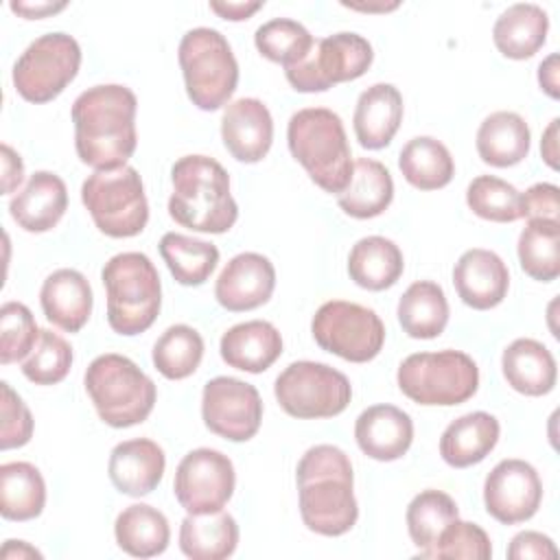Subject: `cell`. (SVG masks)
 I'll return each mask as SVG.
<instances>
[{
  "instance_id": "4fadbf2b",
  "label": "cell",
  "mask_w": 560,
  "mask_h": 560,
  "mask_svg": "<svg viewBox=\"0 0 560 560\" xmlns=\"http://www.w3.org/2000/svg\"><path fill=\"white\" fill-rule=\"evenodd\" d=\"M374 52L365 37L359 33H335L315 42L311 55L284 68L287 81L298 92H326L335 83L354 81L368 72Z\"/></svg>"
},
{
  "instance_id": "7402d4cb",
  "label": "cell",
  "mask_w": 560,
  "mask_h": 560,
  "mask_svg": "<svg viewBox=\"0 0 560 560\" xmlns=\"http://www.w3.org/2000/svg\"><path fill=\"white\" fill-rule=\"evenodd\" d=\"M68 208V188L50 171H35L26 186L11 199L9 212L26 232L52 230Z\"/></svg>"
},
{
  "instance_id": "cb8c5ba5",
  "label": "cell",
  "mask_w": 560,
  "mask_h": 560,
  "mask_svg": "<svg viewBox=\"0 0 560 560\" xmlns=\"http://www.w3.org/2000/svg\"><path fill=\"white\" fill-rule=\"evenodd\" d=\"M221 359L241 372L260 374L282 354L278 328L265 319H252L232 326L221 337Z\"/></svg>"
},
{
  "instance_id": "681fc988",
  "label": "cell",
  "mask_w": 560,
  "mask_h": 560,
  "mask_svg": "<svg viewBox=\"0 0 560 560\" xmlns=\"http://www.w3.org/2000/svg\"><path fill=\"white\" fill-rule=\"evenodd\" d=\"M24 179L22 158L9 147L2 144V192H13Z\"/></svg>"
},
{
  "instance_id": "ee69618b",
  "label": "cell",
  "mask_w": 560,
  "mask_h": 560,
  "mask_svg": "<svg viewBox=\"0 0 560 560\" xmlns=\"http://www.w3.org/2000/svg\"><path fill=\"white\" fill-rule=\"evenodd\" d=\"M39 339L33 313L22 302H7L0 308V363L24 361Z\"/></svg>"
},
{
  "instance_id": "ba28073f",
  "label": "cell",
  "mask_w": 560,
  "mask_h": 560,
  "mask_svg": "<svg viewBox=\"0 0 560 560\" xmlns=\"http://www.w3.org/2000/svg\"><path fill=\"white\" fill-rule=\"evenodd\" d=\"M400 392L418 405H462L479 387L477 363L459 350L409 354L396 374Z\"/></svg>"
},
{
  "instance_id": "d590c367",
  "label": "cell",
  "mask_w": 560,
  "mask_h": 560,
  "mask_svg": "<svg viewBox=\"0 0 560 560\" xmlns=\"http://www.w3.org/2000/svg\"><path fill=\"white\" fill-rule=\"evenodd\" d=\"M398 166L402 177L418 190L444 188L455 175V162L448 149L431 136L411 138L400 149Z\"/></svg>"
},
{
  "instance_id": "52a82bcc",
  "label": "cell",
  "mask_w": 560,
  "mask_h": 560,
  "mask_svg": "<svg viewBox=\"0 0 560 560\" xmlns=\"http://www.w3.org/2000/svg\"><path fill=\"white\" fill-rule=\"evenodd\" d=\"M186 94L203 112L223 107L236 90L238 63L228 39L208 26L188 31L177 48Z\"/></svg>"
},
{
  "instance_id": "f546056e",
  "label": "cell",
  "mask_w": 560,
  "mask_h": 560,
  "mask_svg": "<svg viewBox=\"0 0 560 560\" xmlns=\"http://www.w3.org/2000/svg\"><path fill=\"white\" fill-rule=\"evenodd\" d=\"M394 199V182L389 171L370 158H359L343 192L337 195L339 208L354 219H372L383 214Z\"/></svg>"
},
{
  "instance_id": "11a10c76",
  "label": "cell",
  "mask_w": 560,
  "mask_h": 560,
  "mask_svg": "<svg viewBox=\"0 0 560 560\" xmlns=\"http://www.w3.org/2000/svg\"><path fill=\"white\" fill-rule=\"evenodd\" d=\"M0 556L4 560H13V558H18V560H22V558H42V553L35 547H31L28 542H24V540H7L2 551H0Z\"/></svg>"
},
{
  "instance_id": "60d3db41",
  "label": "cell",
  "mask_w": 560,
  "mask_h": 560,
  "mask_svg": "<svg viewBox=\"0 0 560 560\" xmlns=\"http://www.w3.org/2000/svg\"><path fill=\"white\" fill-rule=\"evenodd\" d=\"M254 44L265 59L291 68L311 55L315 39L300 22L273 18L256 28Z\"/></svg>"
},
{
  "instance_id": "484cf974",
  "label": "cell",
  "mask_w": 560,
  "mask_h": 560,
  "mask_svg": "<svg viewBox=\"0 0 560 560\" xmlns=\"http://www.w3.org/2000/svg\"><path fill=\"white\" fill-rule=\"evenodd\" d=\"M501 368L508 385L525 396H545L558 378L556 359L547 346L536 339H514L501 357Z\"/></svg>"
},
{
  "instance_id": "f35d334b",
  "label": "cell",
  "mask_w": 560,
  "mask_h": 560,
  "mask_svg": "<svg viewBox=\"0 0 560 560\" xmlns=\"http://www.w3.org/2000/svg\"><path fill=\"white\" fill-rule=\"evenodd\" d=\"M203 359V339L201 335L186 326L175 324L166 328L153 346V365L155 370L171 381H182L190 376Z\"/></svg>"
},
{
  "instance_id": "4316f807",
  "label": "cell",
  "mask_w": 560,
  "mask_h": 560,
  "mask_svg": "<svg viewBox=\"0 0 560 560\" xmlns=\"http://www.w3.org/2000/svg\"><path fill=\"white\" fill-rule=\"evenodd\" d=\"M499 420L486 411H472L453 420L440 438V455L453 468L483 462L499 442Z\"/></svg>"
},
{
  "instance_id": "30bf717a",
  "label": "cell",
  "mask_w": 560,
  "mask_h": 560,
  "mask_svg": "<svg viewBox=\"0 0 560 560\" xmlns=\"http://www.w3.org/2000/svg\"><path fill=\"white\" fill-rule=\"evenodd\" d=\"M273 394L289 416L313 420L339 416L352 398V387L346 374L326 363L295 361L278 374Z\"/></svg>"
},
{
  "instance_id": "4dcf8cb0",
  "label": "cell",
  "mask_w": 560,
  "mask_h": 560,
  "mask_svg": "<svg viewBox=\"0 0 560 560\" xmlns=\"http://www.w3.org/2000/svg\"><path fill=\"white\" fill-rule=\"evenodd\" d=\"M405 260L400 247L385 236L357 241L348 256V273L361 289L385 291L402 276Z\"/></svg>"
},
{
  "instance_id": "8992f818",
  "label": "cell",
  "mask_w": 560,
  "mask_h": 560,
  "mask_svg": "<svg viewBox=\"0 0 560 560\" xmlns=\"http://www.w3.org/2000/svg\"><path fill=\"white\" fill-rule=\"evenodd\" d=\"M83 383L98 418L114 429L133 427L153 411L155 383L122 354L96 357L88 365Z\"/></svg>"
},
{
  "instance_id": "836d02e7",
  "label": "cell",
  "mask_w": 560,
  "mask_h": 560,
  "mask_svg": "<svg viewBox=\"0 0 560 560\" xmlns=\"http://www.w3.org/2000/svg\"><path fill=\"white\" fill-rule=\"evenodd\" d=\"M398 322L413 339H433L444 332L448 322V302L440 284L418 280L407 287L398 300Z\"/></svg>"
},
{
  "instance_id": "b9f144b4",
  "label": "cell",
  "mask_w": 560,
  "mask_h": 560,
  "mask_svg": "<svg viewBox=\"0 0 560 560\" xmlns=\"http://www.w3.org/2000/svg\"><path fill=\"white\" fill-rule=\"evenodd\" d=\"M468 208L494 223H512L521 219V192L501 177L479 175L466 188Z\"/></svg>"
},
{
  "instance_id": "816d5d0a",
  "label": "cell",
  "mask_w": 560,
  "mask_h": 560,
  "mask_svg": "<svg viewBox=\"0 0 560 560\" xmlns=\"http://www.w3.org/2000/svg\"><path fill=\"white\" fill-rule=\"evenodd\" d=\"M558 74H560V68H558V55L551 52L540 66H538V83H540V90H545L551 98H558L560 96V83H558Z\"/></svg>"
},
{
  "instance_id": "6da1fadb",
  "label": "cell",
  "mask_w": 560,
  "mask_h": 560,
  "mask_svg": "<svg viewBox=\"0 0 560 560\" xmlns=\"http://www.w3.org/2000/svg\"><path fill=\"white\" fill-rule=\"evenodd\" d=\"M138 98L127 85L88 88L72 103L74 149L83 164L96 171L125 166L133 155Z\"/></svg>"
},
{
  "instance_id": "7dc6e473",
  "label": "cell",
  "mask_w": 560,
  "mask_h": 560,
  "mask_svg": "<svg viewBox=\"0 0 560 560\" xmlns=\"http://www.w3.org/2000/svg\"><path fill=\"white\" fill-rule=\"evenodd\" d=\"M558 186L556 184H534L521 195V217L529 219H547V221H558Z\"/></svg>"
},
{
  "instance_id": "7bdbcfd3",
  "label": "cell",
  "mask_w": 560,
  "mask_h": 560,
  "mask_svg": "<svg viewBox=\"0 0 560 560\" xmlns=\"http://www.w3.org/2000/svg\"><path fill=\"white\" fill-rule=\"evenodd\" d=\"M72 365V348L52 330H39L31 354L22 361L24 376L35 385H55L63 381Z\"/></svg>"
},
{
  "instance_id": "7c38bea8",
  "label": "cell",
  "mask_w": 560,
  "mask_h": 560,
  "mask_svg": "<svg viewBox=\"0 0 560 560\" xmlns=\"http://www.w3.org/2000/svg\"><path fill=\"white\" fill-rule=\"evenodd\" d=\"M315 343L352 363L372 361L385 343L381 317L361 304L346 300L324 302L311 322Z\"/></svg>"
},
{
  "instance_id": "5bb4252c",
  "label": "cell",
  "mask_w": 560,
  "mask_h": 560,
  "mask_svg": "<svg viewBox=\"0 0 560 560\" xmlns=\"http://www.w3.org/2000/svg\"><path fill=\"white\" fill-rule=\"evenodd\" d=\"M234 466L228 455L214 448H195L177 464L173 492L188 514L223 510L234 494Z\"/></svg>"
},
{
  "instance_id": "8d00e7d4",
  "label": "cell",
  "mask_w": 560,
  "mask_h": 560,
  "mask_svg": "<svg viewBox=\"0 0 560 560\" xmlns=\"http://www.w3.org/2000/svg\"><path fill=\"white\" fill-rule=\"evenodd\" d=\"M160 254L171 276L186 287L203 284L219 262V249L212 243L166 232L160 241Z\"/></svg>"
},
{
  "instance_id": "d6986e66",
  "label": "cell",
  "mask_w": 560,
  "mask_h": 560,
  "mask_svg": "<svg viewBox=\"0 0 560 560\" xmlns=\"http://www.w3.org/2000/svg\"><path fill=\"white\" fill-rule=\"evenodd\" d=\"M453 284L462 302L477 311L494 308L510 287V271L501 256L490 249H468L453 267Z\"/></svg>"
},
{
  "instance_id": "5b68a950",
  "label": "cell",
  "mask_w": 560,
  "mask_h": 560,
  "mask_svg": "<svg viewBox=\"0 0 560 560\" xmlns=\"http://www.w3.org/2000/svg\"><path fill=\"white\" fill-rule=\"evenodd\" d=\"M107 293V322L118 335H140L162 306V282L151 258L140 252L112 256L101 271Z\"/></svg>"
},
{
  "instance_id": "f1b7e54d",
  "label": "cell",
  "mask_w": 560,
  "mask_h": 560,
  "mask_svg": "<svg viewBox=\"0 0 560 560\" xmlns=\"http://www.w3.org/2000/svg\"><path fill=\"white\" fill-rule=\"evenodd\" d=\"M529 127L516 112H494L477 129L479 158L497 168L523 162L529 153Z\"/></svg>"
},
{
  "instance_id": "9c48e42d",
  "label": "cell",
  "mask_w": 560,
  "mask_h": 560,
  "mask_svg": "<svg viewBox=\"0 0 560 560\" xmlns=\"http://www.w3.org/2000/svg\"><path fill=\"white\" fill-rule=\"evenodd\" d=\"M81 201L94 225L112 238H129L144 230L149 203L133 166L94 171L81 186Z\"/></svg>"
},
{
  "instance_id": "f6af8a7d",
  "label": "cell",
  "mask_w": 560,
  "mask_h": 560,
  "mask_svg": "<svg viewBox=\"0 0 560 560\" xmlns=\"http://www.w3.org/2000/svg\"><path fill=\"white\" fill-rule=\"evenodd\" d=\"M492 556V545L488 534L468 521H451L438 536L435 545L424 553V558H468L488 560Z\"/></svg>"
},
{
  "instance_id": "9f6ffc18",
  "label": "cell",
  "mask_w": 560,
  "mask_h": 560,
  "mask_svg": "<svg viewBox=\"0 0 560 560\" xmlns=\"http://www.w3.org/2000/svg\"><path fill=\"white\" fill-rule=\"evenodd\" d=\"M343 7L348 9H357V11H389V9H396L398 2H392V4H346Z\"/></svg>"
},
{
  "instance_id": "9a60e30c",
  "label": "cell",
  "mask_w": 560,
  "mask_h": 560,
  "mask_svg": "<svg viewBox=\"0 0 560 560\" xmlns=\"http://www.w3.org/2000/svg\"><path fill=\"white\" fill-rule=\"evenodd\" d=\"M201 418L203 424L219 438L230 442H247L260 429V394L254 385L241 378L217 376L203 385Z\"/></svg>"
},
{
  "instance_id": "44dd1931",
  "label": "cell",
  "mask_w": 560,
  "mask_h": 560,
  "mask_svg": "<svg viewBox=\"0 0 560 560\" xmlns=\"http://www.w3.org/2000/svg\"><path fill=\"white\" fill-rule=\"evenodd\" d=\"M164 451L149 438H133L112 448L107 472L114 488L129 497H144L164 477Z\"/></svg>"
},
{
  "instance_id": "74e56055",
  "label": "cell",
  "mask_w": 560,
  "mask_h": 560,
  "mask_svg": "<svg viewBox=\"0 0 560 560\" xmlns=\"http://www.w3.org/2000/svg\"><path fill=\"white\" fill-rule=\"evenodd\" d=\"M521 269L540 282L560 276V223L547 219H529L518 236Z\"/></svg>"
},
{
  "instance_id": "3957f363",
  "label": "cell",
  "mask_w": 560,
  "mask_h": 560,
  "mask_svg": "<svg viewBox=\"0 0 560 560\" xmlns=\"http://www.w3.org/2000/svg\"><path fill=\"white\" fill-rule=\"evenodd\" d=\"M168 214L182 228L203 234L228 232L238 217L228 171L208 155H184L171 168Z\"/></svg>"
},
{
  "instance_id": "277c9868",
  "label": "cell",
  "mask_w": 560,
  "mask_h": 560,
  "mask_svg": "<svg viewBox=\"0 0 560 560\" xmlns=\"http://www.w3.org/2000/svg\"><path fill=\"white\" fill-rule=\"evenodd\" d=\"M291 155L326 192L339 195L352 177V155L341 118L326 107H306L287 127Z\"/></svg>"
},
{
  "instance_id": "83f0119b",
  "label": "cell",
  "mask_w": 560,
  "mask_h": 560,
  "mask_svg": "<svg viewBox=\"0 0 560 560\" xmlns=\"http://www.w3.org/2000/svg\"><path fill=\"white\" fill-rule=\"evenodd\" d=\"M549 31V18L538 4L518 2L508 7L492 26V39L499 52L508 59H529L534 57Z\"/></svg>"
},
{
  "instance_id": "bcb514c9",
  "label": "cell",
  "mask_w": 560,
  "mask_h": 560,
  "mask_svg": "<svg viewBox=\"0 0 560 560\" xmlns=\"http://www.w3.org/2000/svg\"><path fill=\"white\" fill-rule=\"evenodd\" d=\"M2 400H0V418H2V429H0V448H20L28 444L33 435V416L24 400L11 389L9 383H0Z\"/></svg>"
},
{
  "instance_id": "ab89813d",
  "label": "cell",
  "mask_w": 560,
  "mask_h": 560,
  "mask_svg": "<svg viewBox=\"0 0 560 560\" xmlns=\"http://www.w3.org/2000/svg\"><path fill=\"white\" fill-rule=\"evenodd\" d=\"M457 516V503L442 490L429 488L411 499L407 508V529L422 558L435 545L440 532Z\"/></svg>"
},
{
  "instance_id": "e575fe53",
  "label": "cell",
  "mask_w": 560,
  "mask_h": 560,
  "mask_svg": "<svg viewBox=\"0 0 560 560\" xmlns=\"http://www.w3.org/2000/svg\"><path fill=\"white\" fill-rule=\"evenodd\" d=\"M46 483L42 472L28 462L0 466V514L7 521H31L42 514Z\"/></svg>"
},
{
  "instance_id": "d6a6232c",
  "label": "cell",
  "mask_w": 560,
  "mask_h": 560,
  "mask_svg": "<svg viewBox=\"0 0 560 560\" xmlns=\"http://www.w3.org/2000/svg\"><path fill=\"white\" fill-rule=\"evenodd\" d=\"M114 536L118 547L129 556L153 558L168 547L171 527L160 510L147 503H133L116 516Z\"/></svg>"
},
{
  "instance_id": "7a4b0ae2",
  "label": "cell",
  "mask_w": 560,
  "mask_h": 560,
  "mask_svg": "<svg viewBox=\"0 0 560 560\" xmlns=\"http://www.w3.org/2000/svg\"><path fill=\"white\" fill-rule=\"evenodd\" d=\"M298 494L304 525L319 536H341L359 518V505L352 492V464L348 455L332 444L308 448L298 464Z\"/></svg>"
},
{
  "instance_id": "e0dca14e",
  "label": "cell",
  "mask_w": 560,
  "mask_h": 560,
  "mask_svg": "<svg viewBox=\"0 0 560 560\" xmlns=\"http://www.w3.org/2000/svg\"><path fill=\"white\" fill-rule=\"evenodd\" d=\"M273 287L276 269L271 260L256 252H243L221 269L214 284V298L223 308L243 313L262 306L271 298Z\"/></svg>"
},
{
  "instance_id": "8fae6325",
  "label": "cell",
  "mask_w": 560,
  "mask_h": 560,
  "mask_svg": "<svg viewBox=\"0 0 560 560\" xmlns=\"http://www.w3.org/2000/svg\"><path fill=\"white\" fill-rule=\"evenodd\" d=\"M81 48L68 33H46L31 42L13 66V85L28 103L57 98L77 77Z\"/></svg>"
},
{
  "instance_id": "603a6c76",
  "label": "cell",
  "mask_w": 560,
  "mask_h": 560,
  "mask_svg": "<svg viewBox=\"0 0 560 560\" xmlns=\"http://www.w3.org/2000/svg\"><path fill=\"white\" fill-rule=\"evenodd\" d=\"M92 302V287L77 269L52 271L39 291V304L46 319L66 332H77L88 324Z\"/></svg>"
},
{
  "instance_id": "db71d44e",
  "label": "cell",
  "mask_w": 560,
  "mask_h": 560,
  "mask_svg": "<svg viewBox=\"0 0 560 560\" xmlns=\"http://www.w3.org/2000/svg\"><path fill=\"white\" fill-rule=\"evenodd\" d=\"M558 125H560V118H553L540 140V155L545 164L553 171H558Z\"/></svg>"
},
{
  "instance_id": "d4e9b609",
  "label": "cell",
  "mask_w": 560,
  "mask_h": 560,
  "mask_svg": "<svg viewBox=\"0 0 560 560\" xmlns=\"http://www.w3.org/2000/svg\"><path fill=\"white\" fill-rule=\"evenodd\" d=\"M402 120V96L392 83H374L361 92L352 125L363 149H383L392 142Z\"/></svg>"
},
{
  "instance_id": "f907efd6",
  "label": "cell",
  "mask_w": 560,
  "mask_h": 560,
  "mask_svg": "<svg viewBox=\"0 0 560 560\" xmlns=\"http://www.w3.org/2000/svg\"><path fill=\"white\" fill-rule=\"evenodd\" d=\"M210 9L223 20L241 22L262 9V2H210Z\"/></svg>"
},
{
  "instance_id": "ffe728a7",
  "label": "cell",
  "mask_w": 560,
  "mask_h": 560,
  "mask_svg": "<svg viewBox=\"0 0 560 560\" xmlns=\"http://www.w3.org/2000/svg\"><path fill=\"white\" fill-rule=\"evenodd\" d=\"M359 448L376 462L402 457L413 442V422L407 411L394 405H372L354 422Z\"/></svg>"
},
{
  "instance_id": "2e32d148",
  "label": "cell",
  "mask_w": 560,
  "mask_h": 560,
  "mask_svg": "<svg viewBox=\"0 0 560 560\" xmlns=\"http://www.w3.org/2000/svg\"><path fill=\"white\" fill-rule=\"evenodd\" d=\"M542 501V483L536 468L523 459H501L486 477L483 503L488 514L516 525L529 521Z\"/></svg>"
},
{
  "instance_id": "1f68e13d",
  "label": "cell",
  "mask_w": 560,
  "mask_h": 560,
  "mask_svg": "<svg viewBox=\"0 0 560 560\" xmlns=\"http://www.w3.org/2000/svg\"><path fill=\"white\" fill-rule=\"evenodd\" d=\"M238 545V525L232 514H188L179 527V549L192 560H223Z\"/></svg>"
},
{
  "instance_id": "c3c4849f",
  "label": "cell",
  "mask_w": 560,
  "mask_h": 560,
  "mask_svg": "<svg viewBox=\"0 0 560 560\" xmlns=\"http://www.w3.org/2000/svg\"><path fill=\"white\" fill-rule=\"evenodd\" d=\"M508 558H512V560H525V558L553 560V558H558V549H556L553 540L540 532H518L508 547Z\"/></svg>"
},
{
  "instance_id": "f5cc1de1",
  "label": "cell",
  "mask_w": 560,
  "mask_h": 560,
  "mask_svg": "<svg viewBox=\"0 0 560 560\" xmlns=\"http://www.w3.org/2000/svg\"><path fill=\"white\" fill-rule=\"evenodd\" d=\"M9 7L13 13L26 18V20H37V18H44V15L66 9V2H11Z\"/></svg>"
},
{
  "instance_id": "ac0fdd59",
  "label": "cell",
  "mask_w": 560,
  "mask_h": 560,
  "mask_svg": "<svg viewBox=\"0 0 560 560\" xmlns=\"http://www.w3.org/2000/svg\"><path fill=\"white\" fill-rule=\"evenodd\" d=\"M221 138L230 155L238 162H260L273 142V120L258 98L232 101L221 118Z\"/></svg>"
}]
</instances>
